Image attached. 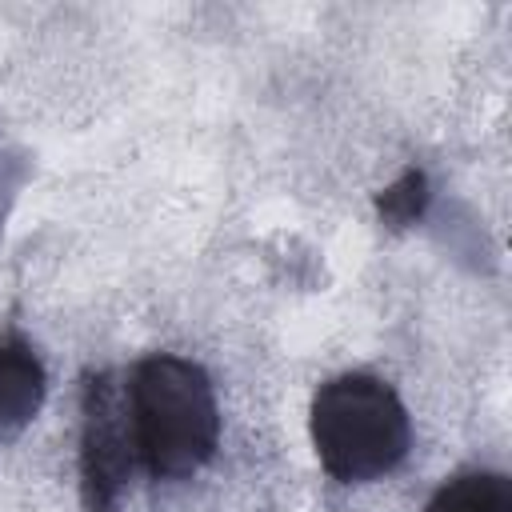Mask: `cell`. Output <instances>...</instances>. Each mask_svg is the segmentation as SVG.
I'll return each instance as SVG.
<instances>
[{
	"label": "cell",
	"instance_id": "cell-1",
	"mask_svg": "<svg viewBox=\"0 0 512 512\" xmlns=\"http://www.w3.org/2000/svg\"><path fill=\"white\" fill-rule=\"evenodd\" d=\"M124 416L136 464L156 480L200 472L220 440L212 380L184 356H148L124 384Z\"/></svg>",
	"mask_w": 512,
	"mask_h": 512
},
{
	"label": "cell",
	"instance_id": "cell-6",
	"mask_svg": "<svg viewBox=\"0 0 512 512\" xmlns=\"http://www.w3.org/2000/svg\"><path fill=\"white\" fill-rule=\"evenodd\" d=\"M424 200H428V180H424V172H404L384 196H380V212L392 220V224H408V220H416L420 212H424Z\"/></svg>",
	"mask_w": 512,
	"mask_h": 512
},
{
	"label": "cell",
	"instance_id": "cell-3",
	"mask_svg": "<svg viewBox=\"0 0 512 512\" xmlns=\"http://www.w3.org/2000/svg\"><path fill=\"white\" fill-rule=\"evenodd\" d=\"M132 464L136 452L124 416V388L100 376L84 392V484L92 512L116 508V492L124 488Z\"/></svg>",
	"mask_w": 512,
	"mask_h": 512
},
{
	"label": "cell",
	"instance_id": "cell-2",
	"mask_svg": "<svg viewBox=\"0 0 512 512\" xmlns=\"http://www.w3.org/2000/svg\"><path fill=\"white\" fill-rule=\"evenodd\" d=\"M312 444L328 476L340 484H368L408 456L412 424L384 380L344 372L312 396Z\"/></svg>",
	"mask_w": 512,
	"mask_h": 512
},
{
	"label": "cell",
	"instance_id": "cell-5",
	"mask_svg": "<svg viewBox=\"0 0 512 512\" xmlns=\"http://www.w3.org/2000/svg\"><path fill=\"white\" fill-rule=\"evenodd\" d=\"M424 512H512V480L504 472H460L436 488Z\"/></svg>",
	"mask_w": 512,
	"mask_h": 512
},
{
	"label": "cell",
	"instance_id": "cell-4",
	"mask_svg": "<svg viewBox=\"0 0 512 512\" xmlns=\"http://www.w3.org/2000/svg\"><path fill=\"white\" fill-rule=\"evenodd\" d=\"M44 404V364L24 340H0V440L20 436Z\"/></svg>",
	"mask_w": 512,
	"mask_h": 512
}]
</instances>
